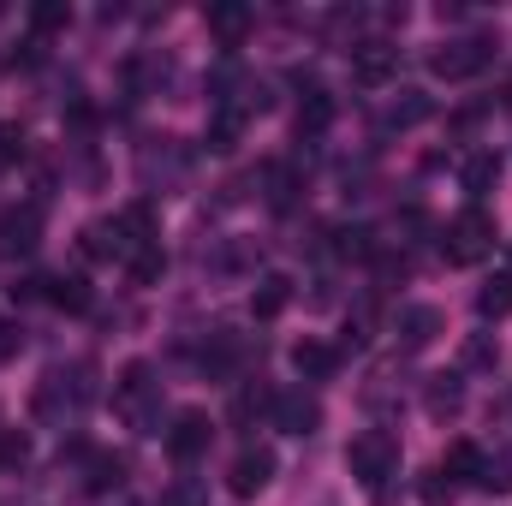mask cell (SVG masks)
Returning <instances> with one entry per match:
<instances>
[{"mask_svg":"<svg viewBox=\"0 0 512 506\" xmlns=\"http://www.w3.org/2000/svg\"><path fill=\"white\" fill-rule=\"evenodd\" d=\"M346 465H352V477H358L370 495H382L387 477H399V435H387V429H364V435L346 447Z\"/></svg>","mask_w":512,"mask_h":506,"instance_id":"3","label":"cell"},{"mask_svg":"<svg viewBox=\"0 0 512 506\" xmlns=\"http://www.w3.org/2000/svg\"><path fill=\"white\" fill-rule=\"evenodd\" d=\"M495 364H501V352H495V340H489V334L465 340V370H495Z\"/></svg>","mask_w":512,"mask_h":506,"instance_id":"29","label":"cell"},{"mask_svg":"<svg viewBox=\"0 0 512 506\" xmlns=\"http://www.w3.org/2000/svg\"><path fill=\"white\" fill-rule=\"evenodd\" d=\"M441 471H447L453 483H477V471H483V453H477L471 441H453V447L441 453Z\"/></svg>","mask_w":512,"mask_h":506,"instance_id":"18","label":"cell"},{"mask_svg":"<svg viewBox=\"0 0 512 506\" xmlns=\"http://www.w3.org/2000/svg\"><path fill=\"white\" fill-rule=\"evenodd\" d=\"M24 459H30V435H24V429H6V435H0V465L18 471Z\"/></svg>","mask_w":512,"mask_h":506,"instance_id":"30","label":"cell"},{"mask_svg":"<svg viewBox=\"0 0 512 506\" xmlns=\"http://www.w3.org/2000/svg\"><path fill=\"white\" fill-rule=\"evenodd\" d=\"M495 251V215L489 209H459L453 221H447V233H441V256L453 262V268H477L483 256Z\"/></svg>","mask_w":512,"mask_h":506,"instance_id":"2","label":"cell"},{"mask_svg":"<svg viewBox=\"0 0 512 506\" xmlns=\"http://www.w3.org/2000/svg\"><path fill=\"white\" fill-rule=\"evenodd\" d=\"M66 24H72V6H66V0H36V6H30V30H36V36H54V30H66Z\"/></svg>","mask_w":512,"mask_h":506,"instance_id":"22","label":"cell"},{"mask_svg":"<svg viewBox=\"0 0 512 506\" xmlns=\"http://www.w3.org/2000/svg\"><path fill=\"white\" fill-rule=\"evenodd\" d=\"M507 274H512V239H507Z\"/></svg>","mask_w":512,"mask_h":506,"instance_id":"34","label":"cell"},{"mask_svg":"<svg viewBox=\"0 0 512 506\" xmlns=\"http://www.w3.org/2000/svg\"><path fill=\"white\" fill-rule=\"evenodd\" d=\"M334 251L364 262V256H376V233H370V227H340V233H334Z\"/></svg>","mask_w":512,"mask_h":506,"instance_id":"27","label":"cell"},{"mask_svg":"<svg viewBox=\"0 0 512 506\" xmlns=\"http://www.w3.org/2000/svg\"><path fill=\"white\" fill-rule=\"evenodd\" d=\"M239 137H245V108H221L215 126H209V149L227 155V149H239Z\"/></svg>","mask_w":512,"mask_h":506,"instance_id":"20","label":"cell"},{"mask_svg":"<svg viewBox=\"0 0 512 506\" xmlns=\"http://www.w3.org/2000/svg\"><path fill=\"white\" fill-rule=\"evenodd\" d=\"M441 328H447V316H441L435 304H405V310H399V322H393L399 352H429V346L441 340Z\"/></svg>","mask_w":512,"mask_h":506,"instance_id":"6","label":"cell"},{"mask_svg":"<svg viewBox=\"0 0 512 506\" xmlns=\"http://www.w3.org/2000/svg\"><path fill=\"white\" fill-rule=\"evenodd\" d=\"M84 483H90V489H114V483H126V459H120V453H96Z\"/></svg>","mask_w":512,"mask_h":506,"instance_id":"25","label":"cell"},{"mask_svg":"<svg viewBox=\"0 0 512 506\" xmlns=\"http://www.w3.org/2000/svg\"><path fill=\"white\" fill-rule=\"evenodd\" d=\"M423 405H429V417H453V411L465 405V381L459 376H435L429 381V393H423Z\"/></svg>","mask_w":512,"mask_h":506,"instance_id":"16","label":"cell"},{"mask_svg":"<svg viewBox=\"0 0 512 506\" xmlns=\"http://www.w3.org/2000/svg\"><path fill=\"white\" fill-rule=\"evenodd\" d=\"M274 483V447H245L239 459H233V471H227V489L239 495V501H251Z\"/></svg>","mask_w":512,"mask_h":506,"instance_id":"8","label":"cell"},{"mask_svg":"<svg viewBox=\"0 0 512 506\" xmlns=\"http://www.w3.org/2000/svg\"><path fill=\"white\" fill-rule=\"evenodd\" d=\"M0 328H6V322H0Z\"/></svg>","mask_w":512,"mask_h":506,"instance_id":"35","label":"cell"},{"mask_svg":"<svg viewBox=\"0 0 512 506\" xmlns=\"http://www.w3.org/2000/svg\"><path fill=\"white\" fill-rule=\"evenodd\" d=\"M495 185H501V155H471L465 161V191L471 197H489Z\"/></svg>","mask_w":512,"mask_h":506,"instance_id":"19","label":"cell"},{"mask_svg":"<svg viewBox=\"0 0 512 506\" xmlns=\"http://www.w3.org/2000/svg\"><path fill=\"white\" fill-rule=\"evenodd\" d=\"M209 495H203V483H191V477H179L167 495H161V506H203Z\"/></svg>","mask_w":512,"mask_h":506,"instance_id":"32","label":"cell"},{"mask_svg":"<svg viewBox=\"0 0 512 506\" xmlns=\"http://www.w3.org/2000/svg\"><path fill=\"white\" fill-rule=\"evenodd\" d=\"M453 495H459V483H453L441 465H429V471L417 477V501L423 506H453Z\"/></svg>","mask_w":512,"mask_h":506,"instance_id":"21","label":"cell"},{"mask_svg":"<svg viewBox=\"0 0 512 506\" xmlns=\"http://www.w3.org/2000/svg\"><path fill=\"white\" fill-rule=\"evenodd\" d=\"M292 370L304 381H328L340 370V352H334L328 340H298V346H292Z\"/></svg>","mask_w":512,"mask_h":506,"instance_id":"12","label":"cell"},{"mask_svg":"<svg viewBox=\"0 0 512 506\" xmlns=\"http://www.w3.org/2000/svg\"><path fill=\"white\" fill-rule=\"evenodd\" d=\"M334 126V96L328 90H310L304 108H298V137H316V131Z\"/></svg>","mask_w":512,"mask_h":506,"instance_id":"17","label":"cell"},{"mask_svg":"<svg viewBox=\"0 0 512 506\" xmlns=\"http://www.w3.org/2000/svg\"><path fill=\"white\" fill-rule=\"evenodd\" d=\"M12 352H18V328H12V322H6V328H0V364H6V358H12Z\"/></svg>","mask_w":512,"mask_h":506,"instance_id":"33","label":"cell"},{"mask_svg":"<svg viewBox=\"0 0 512 506\" xmlns=\"http://www.w3.org/2000/svg\"><path fill=\"white\" fill-rule=\"evenodd\" d=\"M262 411L274 417V393H268V387H245V393L233 399V423H239V429H245V423H256Z\"/></svg>","mask_w":512,"mask_h":506,"instance_id":"24","label":"cell"},{"mask_svg":"<svg viewBox=\"0 0 512 506\" xmlns=\"http://www.w3.org/2000/svg\"><path fill=\"white\" fill-rule=\"evenodd\" d=\"M256 12L251 6H239V0H227V6H209V36L221 42V48H239L245 36H251Z\"/></svg>","mask_w":512,"mask_h":506,"instance_id":"11","label":"cell"},{"mask_svg":"<svg viewBox=\"0 0 512 506\" xmlns=\"http://www.w3.org/2000/svg\"><path fill=\"white\" fill-rule=\"evenodd\" d=\"M24 161V131L18 120H0V167H18Z\"/></svg>","mask_w":512,"mask_h":506,"instance_id":"31","label":"cell"},{"mask_svg":"<svg viewBox=\"0 0 512 506\" xmlns=\"http://www.w3.org/2000/svg\"><path fill=\"white\" fill-rule=\"evenodd\" d=\"M36 233H42V209H36V203H24V209H6V215H0V256L36 251Z\"/></svg>","mask_w":512,"mask_h":506,"instance_id":"9","label":"cell"},{"mask_svg":"<svg viewBox=\"0 0 512 506\" xmlns=\"http://www.w3.org/2000/svg\"><path fill=\"white\" fill-rule=\"evenodd\" d=\"M477 316H483V322L512 316V274H495V280H483V286H477Z\"/></svg>","mask_w":512,"mask_h":506,"instance_id":"15","label":"cell"},{"mask_svg":"<svg viewBox=\"0 0 512 506\" xmlns=\"http://www.w3.org/2000/svg\"><path fill=\"white\" fill-rule=\"evenodd\" d=\"M489 54H495V42H489V36H465V42H441V48L429 54V66H435V78L459 84V78L483 72V66H489Z\"/></svg>","mask_w":512,"mask_h":506,"instance_id":"4","label":"cell"},{"mask_svg":"<svg viewBox=\"0 0 512 506\" xmlns=\"http://www.w3.org/2000/svg\"><path fill=\"white\" fill-rule=\"evenodd\" d=\"M161 274H167V256H161V245H143V251L131 256V280H137V286H155Z\"/></svg>","mask_w":512,"mask_h":506,"instance_id":"26","label":"cell"},{"mask_svg":"<svg viewBox=\"0 0 512 506\" xmlns=\"http://www.w3.org/2000/svg\"><path fill=\"white\" fill-rule=\"evenodd\" d=\"M114 405H120V417H126L137 435H161V381H155V370H149L143 358L120 370Z\"/></svg>","mask_w":512,"mask_h":506,"instance_id":"1","label":"cell"},{"mask_svg":"<svg viewBox=\"0 0 512 506\" xmlns=\"http://www.w3.org/2000/svg\"><path fill=\"white\" fill-rule=\"evenodd\" d=\"M429 114H435V102H429L423 90H399V96L382 108V126L387 131H411V126H423Z\"/></svg>","mask_w":512,"mask_h":506,"instance_id":"13","label":"cell"},{"mask_svg":"<svg viewBox=\"0 0 512 506\" xmlns=\"http://www.w3.org/2000/svg\"><path fill=\"white\" fill-rule=\"evenodd\" d=\"M286 304H292V280H286V274H262L256 292H251V316L256 322H274Z\"/></svg>","mask_w":512,"mask_h":506,"instance_id":"14","label":"cell"},{"mask_svg":"<svg viewBox=\"0 0 512 506\" xmlns=\"http://www.w3.org/2000/svg\"><path fill=\"white\" fill-rule=\"evenodd\" d=\"M209 441H215L209 411H179V417H173V429H167V453H173L179 465H197V459L209 453Z\"/></svg>","mask_w":512,"mask_h":506,"instance_id":"5","label":"cell"},{"mask_svg":"<svg viewBox=\"0 0 512 506\" xmlns=\"http://www.w3.org/2000/svg\"><path fill=\"white\" fill-rule=\"evenodd\" d=\"M477 489H483V495H512V459H483Z\"/></svg>","mask_w":512,"mask_h":506,"instance_id":"28","label":"cell"},{"mask_svg":"<svg viewBox=\"0 0 512 506\" xmlns=\"http://www.w3.org/2000/svg\"><path fill=\"white\" fill-rule=\"evenodd\" d=\"M48 298H54L60 310H72V316H78V310H90V286H84L78 274H60V280H48Z\"/></svg>","mask_w":512,"mask_h":506,"instance_id":"23","label":"cell"},{"mask_svg":"<svg viewBox=\"0 0 512 506\" xmlns=\"http://www.w3.org/2000/svg\"><path fill=\"white\" fill-rule=\"evenodd\" d=\"M274 429H286V435H316V429H322V399L304 393V387L274 393Z\"/></svg>","mask_w":512,"mask_h":506,"instance_id":"7","label":"cell"},{"mask_svg":"<svg viewBox=\"0 0 512 506\" xmlns=\"http://www.w3.org/2000/svg\"><path fill=\"white\" fill-rule=\"evenodd\" d=\"M393 66H399V48H393V42H358V48H352V78L370 84V90L393 78Z\"/></svg>","mask_w":512,"mask_h":506,"instance_id":"10","label":"cell"}]
</instances>
